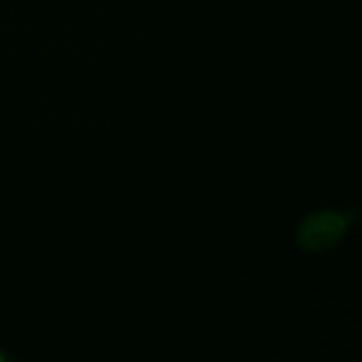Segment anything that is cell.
Masks as SVG:
<instances>
[{
    "instance_id": "obj_1",
    "label": "cell",
    "mask_w": 362,
    "mask_h": 362,
    "mask_svg": "<svg viewBox=\"0 0 362 362\" xmlns=\"http://www.w3.org/2000/svg\"><path fill=\"white\" fill-rule=\"evenodd\" d=\"M359 218H362V209L356 204L320 206V209L305 212L297 221L291 240H294L297 252H303V255H328L345 243V238L354 232Z\"/></svg>"
},
{
    "instance_id": "obj_2",
    "label": "cell",
    "mask_w": 362,
    "mask_h": 362,
    "mask_svg": "<svg viewBox=\"0 0 362 362\" xmlns=\"http://www.w3.org/2000/svg\"><path fill=\"white\" fill-rule=\"evenodd\" d=\"M3 359H14V356H11V354H6V351H0V362H3Z\"/></svg>"
}]
</instances>
